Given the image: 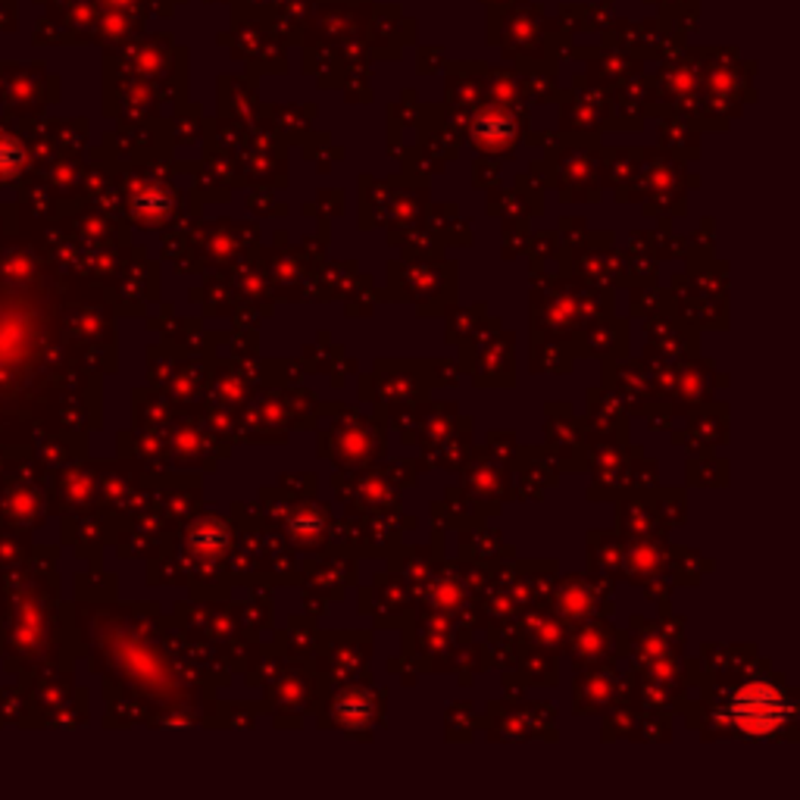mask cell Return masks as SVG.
Instances as JSON below:
<instances>
[{
    "label": "cell",
    "mask_w": 800,
    "mask_h": 800,
    "mask_svg": "<svg viewBox=\"0 0 800 800\" xmlns=\"http://www.w3.org/2000/svg\"><path fill=\"white\" fill-rule=\"evenodd\" d=\"M791 717V704L781 695L776 685L769 682H754L744 685L729 707V722L741 735L763 738L779 732L781 725Z\"/></svg>",
    "instance_id": "6da1fadb"
}]
</instances>
